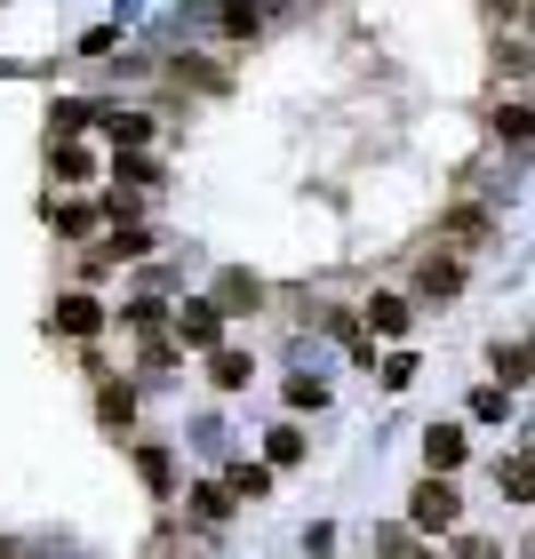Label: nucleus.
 Masks as SVG:
<instances>
[{"label":"nucleus","instance_id":"nucleus-22","mask_svg":"<svg viewBox=\"0 0 535 559\" xmlns=\"http://www.w3.org/2000/svg\"><path fill=\"white\" fill-rule=\"evenodd\" d=\"M264 455H272V464H304V431H296V424H272Z\"/></svg>","mask_w":535,"mask_h":559},{"label":"nucleus","instance_id":"nucleus-12","mask_svg":"<svg viewBox=\"0 0 535 559\" xmlns=\"http://www.w3.org/2000/svg\"><path fill=\"white\" fill-rule=\"evenodd\" d=\"M96 416H105L112 431H129L136 424V392L129 384H105V392H96Z\"/></svg>","mask_w":535,"mask_h":559},{"label":"nucleus","instance_id":"nucleus-6","mask_svg":"<svg viewBox=\"0 0 535 559\" xmlns=\"http://www.w3.org/2000/svg\"><path fill=\"white\" fill-rule=\"evenodd\" d=\"M496 488L503 503H535V455H496Z\"/></svg>","mask_w":535,"mask_h":559},{"label":"nucleus","instance_id":"nucleus-13","mask_svg":"<svg viewBox=\"0 0 535 559\" xmlns=\"http://www.w3.org/2000/svg\"><path fill=\"white\" fill-rule=\"evenodd\" d=\"M216 24H224V33H233V40H257L264 9H257V0H224V9H216Z\"/></svg>","mask_w":535,"mask_h":559},{"label":"nucleus","instance_id":"nucleus-16","mask_svg":"<svg viewBox=\"0 0 535 559\" xmlns=\"http://www.w3.org/2000/svg\"><path fill=\"white\" fill-rule=\"evenodd\" d=\"M96 176V152L88 144H57V185H88Z\"/></svg>","mask_w":535,"mask_h":559},{"label":"nucleus","instance_id":"nucleus-32","mask_svg":"<svg viewBox=\"0 0 535 559\" xmlns=\"http://www.w3.org/2000/svg\"><path fill=\"white\" fill-rule=\"evenodd\" d=\"M527 559H535V544H527Z\"/></svg>","mask_w":535,"mask_h":559},{"label":"nucleus","instance_id":"nucleus-29","mask_svg":"<svg viewBox=\"0 0 535 559\" xmlns=\"http://www.w3.org/2000/svg\"><path fill=\"white\" fill-rule=\"evenodd\" d=\"M376 551H384V559H407V527H384V536H376Z\"/></svg>","mask_w":535,"mask_h":559},{"label":"nucleus","instance_id":"nucleus-33","mask_svg":"<svg viewBox=\"0 0 535 559\" xmlns=\"http://www.w3.org/2000/svg\"><path fill=\"white\" fill-rule=\"evenodd\" d=\"M527 455H535V448H527Z\"/></svg>","mask_w":535,"mask_h":559},{"label":"nucleus","instance_id":"nucleus-19","mask_svg":"<svg viewBox=\"0 0 535 559\" xmlns=\"http://www.w3.org/2000/svg\"><path fill=\"white\" fill-rule=\"evenodd\" d=\"M233 496H248V503H264L272 496V464H233V479H224Z\"/></svg>","mask_w":535,"mask_h":559},{"label":"nucleus","instance_id":"nucleus-14","mask_svg":"<svg viewBox=\"0 0 535 559\" xmlns=\"http://www.w3.org/2000/svg\"><path fill=\"white\" fill-rule=\"evenodd\" d=\"M233 503H240V496H233V488H224V479H200V488H192V512H200V520H209V527H216L224 512H233Z\"/></svg>","mask_w":535,"mask_h":559},{"label":"nucleus","instance_id":"nucleus-23","mask_svg":"<svg viewBox=\"0 0 535 559\" xmlns=\"http://www.w3.org/2000/svg\"><path fill=\"white\" fill-rule=\"evenodd\" d=\"M448 233H455V240H464V248H479V240H488V233H496V224H488V216H479V209H455V216H448Z\"/></svg>","mask_w":535,"mask_h":559},{"label":"nucleus","instance_id":"nucleus-5","mask_svg":"<svg viewBox=\"0 0 535 559\" xmlns=\"http://www.w3.org/2000/svg\"><path fill=\"white\" fill-rule=\"evenodd\" d=\"M488 368H496L503 392H520L527 376H535V352H527V344H488Z\"/></svg>","mask_w":535,"mask_h":559},{"label":"nucleus","instance_id":"nucleus-28","mask_svg":"<svg viewBox=\"0 0 535 559\" xmlns=\"http://www.w3.org/2000/svg\"><path fill=\"white\" fill-rule=\"evenodd\" d=\"M120 320H129V328H160V304H152V296H136V304H129Z\"/></svg>","mask_w":535,"mask_h":559},{"label":"nucleus","instance_id":"nucleus-4","mask_svg":"<svg viewBox=\"0 0 535 559\" xmlns=\"http://www.w3.org/2000/svg\"><path fill=\"white\" fill-rule=\"evenodd\" d=\"M257 304H264L257 272H216V312H257Z\"/></svg>","mask_w":535,"mask_h":559},{"label":"nucleus","instance_id":"nucleus-10","mask_svg":"<svg viewBox=\"0 0 535 559\" xmlns=\"http://www.w3.org/2000/svg\"><path fill=\"white\" fill-rule=\"evenodd\" d=\"M248 368H257L248 352H224V344L209 352V384H216V392H240V384H248Z\"/></svg>","mask_w":535,"mask_h":559},{"label":"nucleus","instance_id":"nucleus-11","mask_svg":"<svg viewBox=\"0 0 535 559\" xmlns=\"http://www.w3.org/2000/svg\"><path fill=\"white\" fill-rule=\"evenodd\" d=\"M112 176H120V192H152V185H160V160H144V152H120Z\"/></svg>","mask_w":535,"mask_h":559},{"label":"nucleus","instance_id":"nucleus-18","mask_svg":"<svg viewBox=\"0 0 535 559\" xmlns=\"http://www.w3.org/2000/svg\"><path fill=\"white\" fill-rule=\"evenodd\" d=\"M368 328L376 336H400L407 328V296H368Z\"/></svg>","mask_w":535,"mask_h":559},{"label":"nucleus","instance_id":"nucleus-25","mask_svg":"<svg viewBox=\"0 0 535 559\" xmlns=\"http://www.w3.org/2000/svg\"><path fill=\"white\" fill-rule=\"evenodd\" d=\"M527 129H535V112H527V105H496V136H512V144H520Z\"/></svg>","mask_w":535,"mask_h":559},{"label":"nucleus","instance_id":"nucleus-17","mask_svg":"<svg viewBox=\"0 0 535 559\" xmlns=\"http://www.w3.org/2000/svg\"><path fill=\"white\" fill-rule=\"evenodd\" d=\"M136 472H144V488H152V496H168V488H176V464H168V448H136Z\"/></svg>","mask_w":535,"mask_h":559},{"label":"nucleus","instance_id":"nucleus-27","mask_svg":"<svg viewBox=\"0 0 535 559\" xmlns=\"http://www.w3.org/2000/svg\"><path fill=\"white\" fill-rule=\"evenodd\" d=\"M328 384H312V376H288V408H320Z\"/></svg>","mask_w":535,"mask_h":559},{"label":"nucleus","instance_id":"nucleus-2","mask_svg":"<svg viewBox=\"0 0 535 559\" xmlns=\"http://www.w3.org/2000/svg\"><path fill=\"white\" fill-rule=\"evenodd\" d=\"M168 336L185 344V352H216V336H224V312H216V296H209V304H185V312L168 320Z\"/></svg>","mask_w":535,"mask_h":559},{"label":"nucleus","instance_id":"nucleus-21","mask_svg":"<svg viewBox=\"0 0 535 559\" xmlns=\"http://www.w3.org/2000/svg\"><path fill=\"white\" fill-rule=\"evenodd\" d=\"M472 416H479V424H503V416H512V392H503V384H479V392H472Z\"/></svg>","mask_w":535,"mask_h":559},{"label":"nucleus","instance_id":"nucleus-9","mask_svg":"<svg viewBox=\"0 0 535 559\" xmlns=\"http://www.w3.org/2000/svg\"><path fill=\"white\" fill-rule=\"evenodd\" d=\"M48 224H57L64 240H81V233H96V224H105V209H88V200H64V209H57V200H48Z\"/></svg>","mask_w":535,"mask_h":559},{"label":"nucleus","instance_id":"nucleus-8","mask_svg":"<svg viewBox=\"0 0 535 559\" xmlns=\"http://www.w3.org/2000/svg\"><path fill=\"white\" fill-rule=\"evenodd\" d=\"M416 288H424V296H440V304H448L455 288H464V264H455V257H424V272H416Z\"/></svg>","mask_w":535,"mask_h":559},{"label":"nucleus","instance_id":"nucleus-3","mask_svg":"<svg viewBox=\"0 0 535 559\" xmlns=\"http://www.w3.org/2000/svg\"><path fill=\"white\" fill-rule=\"evenodd\" d=\"M48 320H57V336H96V328H105V304H96V296H57V312H48Z\"/></svg>","mask_w":535,"mask_h":559},{"label":"nucleus","instance_id":"nucleus-24","mask_svg":"<svg viewBox=\"0 0 535 559\" xmlns=\"http://www.w3.org/2000/svg\"><path fill=\"white\" fill-rule=\"evenodd\" d=\"M105 129H112V144H144L152 120H144V112H105Z\"/></svg>","mask_w":535,"mask_h":559},{"label":"nucleus","instance_id":"nucleus-30","mask_svg":"<svg viewBox=\"0 0 535 559\" xmlns=\"http://www.w3.org/2000/svg\"><path fill=\"white\" fill-rule=\"evenodd\" d=\"M455 559H503V551H496L488 536H464V544H455Z\"/></svg>","mask_w":535,"mask_h":559},{"label":"nucleus","instance_id":"nucleus-26","mask_svg":"<svg viewBox=\"0 0 535 559\" xmlns=\"http://www.w3.org/2000/svg\"><path fill=\"white\" fill-rule=\"evenodd\" d=\"M416 368H424L416 352H392V360H384V384H392V392H407V384H416Z\"/></svg>","mask_w":535,"mask_h":559},{"label":"nucleus","instance_id":"nucleus-31","mask_svg":"<svg viewBox=\"0 0 535 559\" xmlns=\"http://www.w3.org/2000/svg\"><path fill=\"white\" fill-rule=\"evenodd\" d=\"M527 352H535V336H527Z\"/></svg>","mask_w":535,"mask_h":559},{"label":"nucleus","instance_id":"nucleus-1","mask_svg":"<svg viewBox=\"0 0 535 559\" xmlns=\"http://www.w3.org/2000/svg\"><path fill=\"white\" fill-rule=\"evenodd\" d=\"M455 479L448 472H431V479H416V496H407V527H424V536H440V527H455Z\"/></svg>","mask_w":535,"mask_h":559},{"label":"nucleus","instance_id":"nucleus-7","mask_svg":"<svg viewBox=\"0 0 535 559\" xmlns=\"http://www.w3.org/2000/svg\"><path fill=\"white\" fill-rule=\"evenodd\" d=\"M464 455H472V448H464V431H448V424H431V431H424V464H431V472H464Z\"/></svg>","mask_w":535,"mask_h":559},{"label":"nucleus","instance_id":"nucleus-15","mask_svg":"<svg viewBox=\"0 0 535 559\" xmlns=\"http://www.w3.org/2000/svg\"><path fill=\"white\" fill-rule=\"evenodd\" d=\"M88 120H96V105H72V96H64V105H57V112H48V144H57V136L72 144V136H81V129H88Z\"/></svg>","mask_w":535,"mask_h":559},{"label":"nucleus","instance_id":"nucleus-20","mask_svg":"<svg viewBox=\"0 0 535 559\" xmlns=\"http://www.w3.org/2000/svg\"><path fill=\"white\" fill-rule=\"evenodd\" d=\"M105 257H112V264H120V257H152V233H144V224H112Z\"/></svg>","mask_w":535,"mask_h":559}]
</instances>
